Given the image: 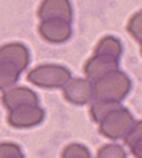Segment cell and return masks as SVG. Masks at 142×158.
Listing matches in <instances>:
<instances>
[{
	"instance_id": "cell-1",
	"label": "cell",
	"mask_w": 142,
	"mask_h": 158,
	"mask_svg": "<svg viewBox=\"0 0 142 158\" xmlns=\"http://www.w3.org/2000/svg\"><path fill=\"white\" fill-rule=\"evenodd\" d=\"M29 52L23 44L12 43L0 47V89L10 88L29 64Z\"/></svg>"
},
{
	"instance_id": "cell-2",
	"label": "cell",
	"mask_w": 142,
	"mask_h": 158,
	"mask_svg": "<svg viewBox=\"0 0 142 158\" xmlns=\"http://www.w3.org/2000/svg\"><path fill=\"white\" fill-rule=\"evenodd\" d=\"M131 89L130 79L120 70L109 73L93 85V96L96 100L120 102Z\"/></svg>"
},
{
	"instance_id": "cell-3",
	"label": "cell",
	"mask_w": 142,
	"mask_h": 158,
	"mask_svg": "<svg viewBox=\"0 0 142 158\" xmlns=\"http://www.w3.org/2000/svg\"><path fill=\"white\" fill-rule=\"evenodd\" d=\"M27 79L42 88H61L70 81L71 74L59 65H42L31 70L27 74Z\"/></svg>"
},
{
	"instance_id": "cell-4",
	"label": "cell",
	"mask_w": 142,
	"mask_h": 158,
	"mask_svg": "<svg viewBox=\"0 0 142 158\" xmlns=\"http://www.w3.org/2000/svg\"><path fill=\"white\" fill-rule=\"evenodd\" d=\"M135 124L129 110L123 106L108 113L100 122V132L110 139L126 137Z\"/></svg>"
},
{
	"instance_id": "cell-5",
	"label": "cell",
	"mask_w": 142,
	"mask_h": 158,
	"mask_svg": "<svg viewBox=\"0 0 142 158\" xmlns=\"http://www.w3.org/2000/svg\"><path fill=\"white\" fill-rule=\"evenodd\" d=\"M44 115V110L38 104H22L9 110L8 121L14 127H31L41 123Z\"/></svg>"
},
{
	"instance_id": "cell-6",
	"label": "cell",
	"mask_w": 142,
	"mask_h": 158,
	"mask_svg": "<svg viewBox=\"0 0 142 158\" xmlns=\"http://www.w3.org/2000/svg\"><path fill=\"white\" fill-rule=\"evenodd\" d=\"M70 21L62 19L43 20L39 25V33L50 43H64L71 36Z\"/></svg>"
},
{
	"instance_id": "cell-7",
	"label": "cell",
	"mask_w": 142,
	"mask_h": 158,
	"mask_svg": "<svg viewBox=\"0 0 142 158\" xmlns=\"http://www.w3.org/2000/svg\"><path fill=\"white\" fill-rule=\"evenodd\" d=\"M118 59L105 55H94L88 60L84 67V73L91 80H98L109 73L118 70Z\"/></svg>"
},
{
	"instance_id": "cell-8",
	"label": "cell",
	"mask_w": 142,
	"mask_h": 158,
	"mask_svg": "<svg viewBox=\"0 0 142 158\" xmlns=\"http://www.w3.org/2000/svg\"><path fill=\"white\" fill-rule=\"evenodd\" d=\"M64 96L71 103L85 104L93 97V85L88 79L77 78L70 80L64 88Z\"/></svg>"
},
{
	"instance_id": "cell-9",
	"label": "cell",
	"mask_w": 142,
	"mask_h": 158,
	"mask_svg": "<svg viewBox=\"0 0 142 158\" xmlns=\"http://www.w3.org/2000/svg\"><path fill=\"white\" fill-rule=\"evenodd\" d=\"M38 17L42 20L62 19L71 21V5L69 0H44L39 7Z\"/></svg>"
},
{
	"instance_id": "cell-10",
	"label": "cell",
	"mask_w": 142,
	"mask_h": 158,
	"mask_svg": "<svg viewBox=\"0 0 142 158\" xmlns=\"http://www.w3.org/2000/svg\"><path fill=\"white\" fill-rule=\"evenodd\" d=\"M2 102L6 108L12 110L22 104H38V99L31 89L17 87L9 89L3 94Z\"/></svg>"
},
{
	"instance_id": "cell-11",
	"label": "cell",
	"mask_w": 142,
	"mask_h": 158,
	"mask_svg": "<svg viewBox=\"0 0 142 158\" xmlns=\"http://www.w3.org/2000/svg\"><path fill=\"white\" fill-rule=\"evenodd\" d=\"M123 53V46L119 40L113 36H106L102 39L95 49V55H105L119 59Z\"/></svg>"
},
{
	"instance_id": "cell-12",
	"label": "cell",
	"mask_w": 142,
	"mask_h": 158,
	"mask_svg": "<svg viewBox=\"0 0 142 158\" xmlns=\"http://www.w3.org/2000/svg\"><path fill=\"white\" fill-rule=\"evenodd\" d=\"M126 144L136 158H142V121L133 124L129 133L126 135Z\"/></svg>"
},
{
	"instance_id": "cell-13",
	"label": "cell",
	"mask_w": 142,
	"mask_h": 158,
	"mask_svg": "<svg viewBox=\"0 0 142 158\" xmlns=\"http://www.w3.org/2000/svg\"><path fill=\"white\" fill-rule=\"evenodd\" d=\"M121 106L119 102L114 101H103V100H96L92 106H91V115L93 120L97 123H100L108 113L114 111L115 109Z\"/></svg>"
},
{
	"instance_id": "cell-14",
	"label": "cell",
	"mask_w": 142,
	"mask_h": 158,
	"mask_svg": "<svg viewBox=\"0 0 142 158\" xmlns=\"http://www.w3.org/2000/svg\"><path fill=\"white\" fill-rule=\"evenodd\" d=\"M96 158H127V155L121 146L117 144H107L98 151Z\"/></svg>"
},
{
	"instance_id": "cell-15",
	"label": "cell",
	"mask_w": 142,
	"mask_h": 158,
	"mask_svg": "<svg viewBox=\"0 0 142 158\" xmlns=\"http://www.w3.org/2000/svg\"><path fill=\"white\" fill-rule=\"evenodd\" d=\"M61 158H91V155L85 146L74 143L65 148Z\"/></svg>"
},
{
	"instance_id": "cell-16",
	"label": "cell",
	"mask_w": 142,
	"mask_h": 158,
	"mask_svg": "<svg viewBox=\"0 0 142 158\" xmlns=\"http://www.w3.org/2000/svg\"><path fill=\"white\" fill-rule=\"evenodd\" d=\"M128 31L137 41L142 43V10L137 12L129 21Z\"/></svg>"
},
{
	"instance_id": "cell-17",
	"label": "cell",
	"mask_w": 142,
	"mask_h": 158,
	"mask_svg": "<svg viewBox=\"0 0 142 158\" xmlns=\"http://www.w3.org/2000/svg\"><path fill=\"white\" fill-rule=\"evenodd\" d=\"M0 158H24L21 148L13 143L0 144Z\"/></svg>"
},
{
	"instance_id": "cell-18",
	"label": "cell",
	"mask_w": 142,
	"mask_h": 158,
	"mask_svg": "<svg viewBox=\"0 0 142 158\" xmlns=\"http://www.w3.org/2000/svg\"><path fill=\"white\" fill-rule=\"evenodd\" d=\"M141 51H142V47H141Z\"/></svg>"
}]
</instances>
